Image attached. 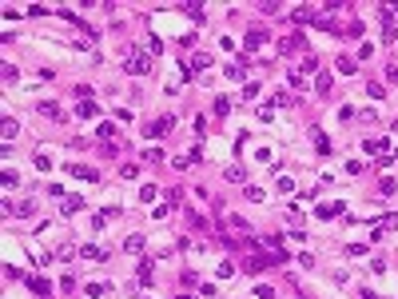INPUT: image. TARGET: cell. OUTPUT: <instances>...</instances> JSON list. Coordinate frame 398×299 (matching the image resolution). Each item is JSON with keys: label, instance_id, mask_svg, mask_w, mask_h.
<instances>
[{"label": "cell", "instance_id": "obj_1", "mask_svg": "<svg viewBox=\"0 0 398 299\" xmlns=\"http://www.w3.org/2000/svg\"><path fill=\"white\" fill-rule=\"evenodd\" d=\"M124 52H128V72H132V76H147V72H151V60H147L143 52H136L132 44H124Z\"/></svg>", "mask_w": 398, "mask_h": 299}, {"label": "cell", "instance_id": "obj_2", "mask_svg": "<svg viewBox=\"0 0 398 299\" xmlns=\"http://www.w3.org/2000/svg\"><path fill=\"white\" fill-rule=\"evenodd\" d=\"M171 128H175V116H160L156 124H147V128H143V136H167Z\"/></svg>", "mask_w": 398, "mask_h": 299}, {"label": "cell", "instance_id": "obj_3", "mask_svg": "<svg viewBox=\"0 0 398 299\" xmlns=\"http://www.w3.org/2000/svg\"><path fill=\"white\" fill-rule=\"evenodd\" d=\"M263 44H267V32H263V28H251L247 40H243V48H247V52H259Z\"/></svg>", "mask_w": 398, "mask_h": 299}, {"label": "cell", "instance_id": "obj_4", "mask_svg": "<svg viewBox=\"0 0 398 299\" xmlns=\"http://www.w3.org/2000/svg\"><path fill=\"white\" fill-rule=\"evenodd\" d=\"M362 152H371V156H390V140H362Z\"/></svg>", "mask_w": 398, "mask_h": 299}, {"label": "cell", "instance_id": "obj_5", "mask_svg": "<svg viewBox=\"0 0 398 299\" xmlns=\"http://www.w3.org/2000/svg\"><path fill=\"white\" fill-rule=\"evenodd\" d=\"M303 44H307L303 36H283V40H279V56H291V52H299Z\"/></svg>", "mask_w": 398, "mask_h": 299}, {"label": "cell", "instance_id": "obj_6", "mask_svg": "<svg viewBox=\"0 0 398 299\" xmlns=\"http://www.w3.org/2000/svg\"><path fill=\"white\" fill-rule=\"evenodd\" d=\"M80 207H84V196H64V203H60V212H64V216H76Z\"/></svg>", "mask_w": 398, "mask_h": 299}, {"label": "cell", "instance_id": "obj_7", "mask_svg": "<svg viewBox=\"0 0 398 299\" xmlns=\"http://www.w3.org/2000/svg\"><path fill=\"white\" fill-rule=\"evenodd\" d=\"M68 172H72L76 179H88V184H92V179H100V172H96V168H80V164H72Z\"/></svg>", "mask_w": 398, "mask_h": 299}, {"label": "cell", "instance_id": "obj_8", "mask_svg": "<svg viewBox=\"0 0 398 299\" xmlns=\"http://www.w3.org/2000/svg\"><path fill=\"white\" fill-rule=\"evenodd\" d=\"M315 216H319V220H334V216H343V203H323Z\"/></svg>", "mask_w": 398, "mask_h": 299}, {"label": "cell", "instance_id": "obj_9", "mask_svg": "<svg viewBox=\"0 0 398 299\" xmlns=\"http://www.w3.org/2000/svg\"><path fill=\"white\" fill-rule=\"evenodd\" d=\"M207 68H211V56L207 52H195L191 56V72H207Z\"/></svg>", "mask_w": 398, "mask_h": 299}, {"label": "cell", "instance_id": "obj_10", "mask_svg": "<svg viewBox=\"0 0 398 299\" xmlns=\"http://www.w3.org/2000/svg\"><path fill=\"white\" fill-rule=\"evenodd\" d=\"M96 112H100V108L92 104V100H80V104H76V116H80V120H92Z\"/></svg>", "mask_w": 398, "mask_h": 299}, {"label": "cell", "instance_id": "obj_11", "mask_svg": "<svg viewBox=\"0 0 398 299\" xmlns=\"http://www.w3.org/2000/svg\"><path fill=\"white\" fill-rule=\"evenodd\" d=\"M40 116H48V120H60L64 112H60V104H56V100H44V104H40Z\"/></svg>", "mask_w": 398, "mask_h": 299}, {"label": "cell", "instance_id": "obj_12", "mask_svg": "<svg viewBox=\"0 0 398 299\" xmlns=\"http://www.w3.org/2000/svg\"><path fill=\"white\" fill-rule=\"evenodd\" d=\"M183 12H187L191 20H203V4H199V0H187V4H179Z\"/></svg>", "mask_w": 398, "mask_h": 299}, {"label": "cell", "instance_id": "obj_13", "mask_svg": "<svg viewBox=\"0 0 398 299\" xmlns=\"http://www.w3.org/2000/svg\"><path fill=\"white\" fill-rule=\"evenodd\" d=\"M291 16H295V20H299V24H315V12H311V8H307V4H299V8H295V12H291Z\"/></svg>", "mask_w": 398, "mask_h": 299}, {"label": "cell", "instance_id": "obj_14", "mask_svg": "<svg viewBox=\"0 0 398 299\" xmlns=\"http://www.w3.org/2000/svg\"><path fill=\"white\" fill-rule=\"evenodd\" d=\"M80 255H84V259H108V251H100L96 244H84V248H80Z\"/></svg>", "mask_w": 398, "mask_h": 299}, {"label": "cell", "instance_id": "obj_15", "mask_svg": "<svg viewBox=\"0 0 398 299\" xmlns=\"http://www.w3.org/2000/svg\"><path fill=\"white\" fill-rule=\"evenodd\" d=\"M311 136H315V148H319V152L327 156V152H330V140L323 136V128H311Z\"/></svg>", "mask_w": 398, "mask_h": 299}, {"label": "cell", "instance_id": "obj_16", "mask_svg": "<svg viewBox=\"0 0 398 299\" xmlns=\"http://www.w3.org/2000/svg\"><path fill=\"white\" fill-rule=\"evenodd\" d=\"M334 68H339L343 76H354V60L351 56H339V60H334Z\"/></svg>", "mask_w": 398, "mask_h": 299}, {"label": "cell", "instance_id": "obj_17", "mask_svg": "<svg viewBox=\"0 0 398 299\" xmlns=\"http://www.w3.org/2000/svg\"><path fill=\"white\" fill-rule=\"evenodd\" d=\"M0 132H4V144H12V140H16V120H8V116H4V124H0Z\"/></svg>", "mask_w": 398, "mask_h": 299}, {"label": "cell", "instance_id": "obj_18", "mask_svg": "<svg viewBox=\"0 0 398 299\" xmlns=\"http://www.w3.org/2000/svg\"><path fill=\"white\" fill-rule=\"evenodd\" d=\"M28 287H32L36 295H48L52 287H48V279H40V275H32V279H28Z\"/></svg>", "mask_w": 398, "mask_h": 299}, {"label": "cell", "instance_id": "obj_19", "mask_svg": "<svg viewBox=\"0 0 398 299\" xmlns=\"http://www.w3.org/2000/svg\"><path fill=\"white\" fill-rule=\"evenodd\" d=\"M315 92H319V96H330V76H327V72L315 80Z\"/></svg>", "mask_w": 398, "mask_h": 299}, {"label": "cell", "instance_id": "obj_20", "mask_svg": "<svg viewBox=\"0 0 398 299\" xmlns=\"http://www.w3.org/2000/svg\"><path fill=\"white\" fill-rule=\"evenodd\" d=\"M211 112H215V116H227V112H231V100H227V96H215V108H211Z\"/></svg>", "mask_w": 398, "mask_h": 299}, {"label": "cell", "instance_id": "obj_21", "mask_svg": "<svg viewBox=\"0 0 398 299\" xmlns=\"http://www.w3.org/2000/svg\"><path fill=\"white\" fill-rule=\"evenodd\" d=\"M124 248H128V251H143V235H128Z\"/></svg>", "mask_w": 398, "mask_h": 299}, {"label": "cell", "instance_id": "obj_22", "mask_svg": "<svg viewBox=\"0 0 398 299\" xmlns=\"http://www.w3.org/2000/svg\"><path fill=\"white\" fill-rule=\"evenodd\" d=\"M223 224H227V227H239V231H251L247 220H239V216H223Z\"/></svg>", "mask_w": 398, "mask_h": 299}, {"label": "cell", "instance_id": "obj_23", "mask_svg": "<svg viewBox=\"0 0 398 299\" xmlns=\"http://www.w3.org/2000/svg\"><path fill=\"white\" fill-rule=\"evenodd\" d=\"M136 275H140V283L151 279V259H140V272H136Z\"/></svg>", "mask_w": 398, "mask_h": 299}, {"label": "cell", "instance_id": "obj_24", "mask_svg": "<svg viewBox=\"0 0 398 299\" xmlns=\"http://www.w3.org/2000/svg\"><path fill=\"white\" fill-rule=\"evenodd\" d=\"M255 96H259V84L247 80V84H243V100H255Z\"/></svg>", "mask_w": 398, "mask_h": 299}, {"label": "cell", "instance_id": "obj_25", "mask_svg": "<svg viewBox=\"0 0 398 299\" xmlns=\"http://www.w3.org/2000/svg\"><path fill=\"white\" fill-rule=\"evenodd\" d=\"M143 160H147V164H160L164 152H160V148H143Z\"/></svg>", "mask_w": 398, "mask_h": 299}, {"label": "cell", "instance_id": "obj_26", "mask_svg": "<svg viewBox=\"0 0 398 299\" xmlns=\"http://www.w3.org/2000/svg\"><path fill=\"white\" fill-rule=\"evenodd\" d=\"M227 179H231V184H243V179H247V172H243V168H227Z\"/></svg>", "mask_w": 398, "mask_h": 299}, {"label": "cell", "instance_id": "obj_27", "mask_svg": "<svg viewBox=\"0 0 398 299\" xmlns=\"http://www.w3.org/2000/svg\"><path fill=\"white\" fill-rule=\"evenodd\" d=\"M156 196H160V192L151 188V184H143V188H140V203H147V199H156Z\"/></svg>", "mask_w": 398, "mask_h": 299}, {"label": "cell", "instance_id": "obj_28", "mask_svg": "<svg viewBox=\"0 0 398 299\" xmlns=\"http://www.w3.org/2000/svg\"><path fill=\"white\" fill-rule=\"evenodd\" d=\"M16 216H36V203H32V199H24V203L16 207Z\"/></svg>", "mask_w": 398, "mask_h": 299}, {"label": "cell", "instance_id": "obj_29", "mask_svg": "<svg viewBox=\"0 0 398 299\" xmlns=\"http://www.w3.org/2000/svg\"><path fill=\"white\" fill-rule=\"evenodd\" d=\"M382 92H386V88H382V84H378V80H371V84H366V96H375V100H378V96H382Z\"/></svg>", "mask_w": 398, "mask_h": 299}, {"label": "cell", "instance_id": "obj_30", "mask_svg": "<svg viewBox=\"0 0 398 299\" xmlns=\"http://www.w3.org/2000/svg\"><path fill=\"white\" fill-rule=\"evenodd\" d=\"M303 72H319V60L307 56V60H303V68H299V76H303Z\"/></svg>", "mask_w": 398, "mask_h": 299}, {"label": "cell", "instance_id": "obj_31", "mask_svg": "<svg viewBox=\"0 0 398 299\" xmlns=\"http://www.w3.org/2000/svg\"><path fill=\"white\" fill-rule=\"evenodd\" d=\"M279 192H287V196L295 192V179H291V175H279Z\"/></svg>", "mask_w": 398, "mask_h": 299}, {"label": "cell", "instance_id": "obj_32", "mask_svg": "<svg viewBox=\"0 0 398 299\" xmlns=\"http://www.w3.org/2000/svg\"><path fill=\"white\" fill-rule=\"evenodd\" d=\"M84 291H88V295H92V299H100V295H104V291H108V287H104V283H88V287H84Z\"/></svg>", "mask_w": 398, "mask_h": 299}, {"label": "cell", "instance_id": "obj_33", "mask_svg": "<svg viewBox=\"0 0 398 299\" xmlns=\"http://www.w3.org/2000/svg\"><path fill=\"white\" fill-rule=\"evenodd\" d=\"M255 299H275V291H271L267 283H259V287H255Z\"/></svg>", "mask_w": 398, "mask_h": 299}, {"label": "cell", "instance_id": "obj_34", "mask_svg": "<svg viewBox=\"0 0 398 299\" xmlns=\"http://www.w3.org/2000/svg\"><path fill=\"white\" fill-rule=\"evenodd\" d=\"M378 188H382V196H390V192H394L398 184H394V179H390V175H382V184H378Z\"/></svg>", "mask_w": 398, "mask_h": 299}, {"label": "cell", "instance_id": "obj_35", "mask_svg": "<svg viewBox=\"0 0 398 299\" xmlns=\"http://www.w3.org/2000/svg\"><path fill=\"white\" fill-rule=\"evenodd\" d=\"M56 255H60V259H72V255H76V244H64V248H60Z\"/></svg>", "mask_w": 398, "mask_h": 299}, {"label": "cell", "instance_id": "obj_36", "mask_svg": "<svg viewBox=\"0 0 398 299\" xmlns=\"http://www.w3.org/2000/svg\"><path fill=\"white\" fill-rule=\"evenodd\" d=\"M36 168H40V172H48V168H52V160H48L44 152H36Z\"/></svg>", "mask_w": 398, "mask_h": 299}, {"label": "cell", "instance_id": "obj_37", "mask_svg": "<svg viewBox=\"0 0 398 299\" xmlns=\"http://www.w3.org/2000/svg\"><path fill=\"white\" fill-rule=\"evenodd\" d=\"M386 80H390V84H398V64H390V68H386Z\"/></svg>", "mask_w": 398, "mask_h": 299}, {"label": "cell", "instance_id": "obj_38", "mask_svg": "<svg viewBox=\"0 0 398 299\" xmlns=\"http://www.w3.org/2000/svg\"><path fill=\"white\" fill-rule=\"evenodd\" d=\"M362 299H375V295H371V291H366V295H362Z\"/></svg>", "mask_w": 398, "mask_h": 299}, {"label": "cell", "instance_id": "obj_39", "mask_svg": "<svg viewBox=\"0 0 398 299\" xmlns=\"http://www.w3.org/2000/svg\"><path fill=\"white\" fill-rule=\"evenodd\" d=\"M394 136H398V120H394Z\"/></svg>", "mask_w": 398, "mask_h": 299}, {"label": "cell", "instance_id": "obj_40", "mask_svg": "<svg viewBox=\"0 0 398 299\" xmlns=\"http://www.w3.org/2000/svg\"><path fill=\"white\" fill-rule=\"evenodd\" d=\"M179 299H191V295H179Z\"/></svg>", "mask_w": 398, "mask_h": 299}]
</instances>
